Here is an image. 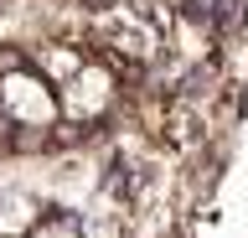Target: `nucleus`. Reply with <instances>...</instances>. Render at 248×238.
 Wrapping results in <instances>:
<instances>
[{
	"instance_id": "4",
	"label": "nucleus",
	"mask_w": 248,
	"mask_h": 238,
	"mask_svg": "<svg viewBox=\"0 0 248 238\" xmlns=\"http://www.w3.org/2000/svg\"><path fill=\"white\" fill-rule=\"evenodd\" d=\"M83 67H88V63H83V57H78V52H67V47H57V52H46V73H52V78H62V83H67V78H78V73H83Z\"/></svg>"
},
{
	"instance_id": "2",
	"label": "nucleus",
	"mask_w": 248,
	"mask_h": 238,
	"mask_svg": "<svg viewBox=\"0 0 248 238\" xmlns=\"http://www.w3.org/2000/svg\"><path fill=\"white\" fill-rule=\"evenodd\" d=\"M108 104H114V73L98 63H88L78 78L62 83V114L67 119H98V114H108Z\"/></svg>"
},
{
	"instance_id": "3",
	"label": "nucleus",
	"mask_w": 248,
	"mask_h": 238,
	"mask_svg": "<svg viewBox=\"0 0 248 238\" xmlns=\"http://www.w3.org/2000/svg\"><path fill=\"white\" fill-rule=\"evenodd\" d=\"M36 222H42V212H36V202H31V197L11 191V197L0 202V233H31Z\"/></svg>"
},
{
	"instance_id": "6",
	"label": "nucleus",
	"mask_w": 248,
	"mask_h": 238,
	"mask_svg": "<svg viewBox=\"0 0 248 238\" xmlns=\"http://www.w3.org/2000/svg\"><path fill=\"white\" fill-rule=\"evenodd\" d=\"M197 5H217V0H197Z\"/></svg>"
},
{
	"instance_id": "5",
	"label": "nucleus",
	"mask_w": 248,
	"mask_h": 238,
	"mask_svg": "<svg viewBox=\"0 0 248 238\" xmlns=\"http://www.w3.org/2000/svg\"><path fill=\"white\" fill-rule=\"evenodd\" d=\"M26 238H83V228L73 218H52V222H36Z\"/></svg>"
},
{
	"instance_id": "1",
	"label": "nucleus",
	"mask_w": 248,
	"mask_h": 238,
	"mask_svg": "<svg viewBox=\"0 0 248 238\" xmlns=\"http://www.w3.org/2000/svg\"><path fill=\"white\" fill-rule=\"evenodd\" d=\"M0 114L21 129H46L52 119L62 114V104L52 98L42 73H26V67H11L0 78Z\"/></svg>"
}]
</instances>
